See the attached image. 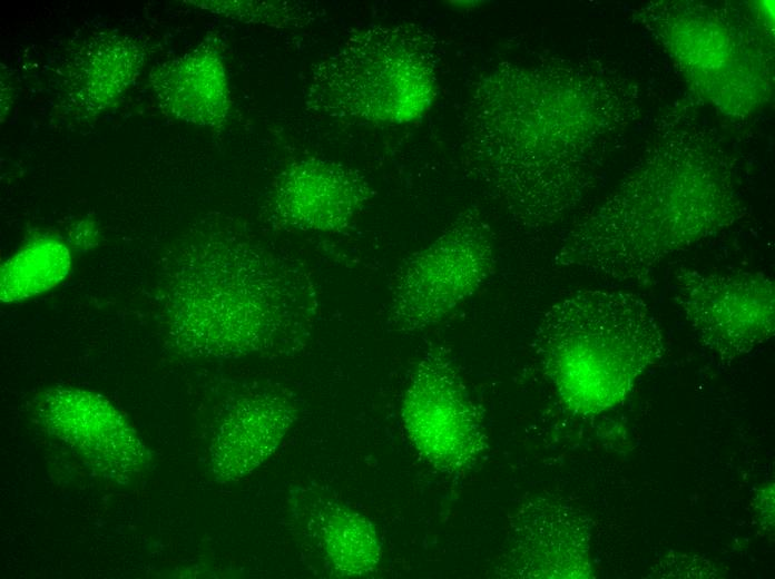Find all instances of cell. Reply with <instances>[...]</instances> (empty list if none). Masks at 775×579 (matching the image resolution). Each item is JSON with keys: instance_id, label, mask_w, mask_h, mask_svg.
Wrapping results in <instances>:
<instances>
[{"instance_id": "8fae6325", "label": "cell", "mask_w": 775, "mask_h": 579, "mask_svg": "<svg viewBox=\"0 0 775 579\" xmlns=\"http://www.w3.org/2000/svg\"><path fill=\"white\" fill-rule=\"evenodd\" d=\"M146 50L134 37L104 31L87 38L62 68V104L76 117L91 118L116 104L140 75Z\"/></svg>"}, {"instance_id": "7a4b0ae2", "label": "cell", "mask_w": 775, "mask_h": 579, "mask_svg": "<svg viewBox=\"0 0 775 579\" xmlns=\"http://www.w3.org/2000/svg\"><path fill=\"white\" fill-rule=\"evenodd\" d=\"M167 290L173 335L195 355L239 356L294 345L317 315V292L302 265L237 239L192 244Z\"/></svg>"}, {"instance_id": "277c9868", "label": "cell", "mask_w": 775, "mask_h": 579, "mask_svg": "<svg viewBox=\"0 0 775 579\" xmlns=\"http://www.w3.org/2000/svg\"><path fill=\"white\" fill-rule=\"evenodd\" d=\"M536 353L562 404L596 415L620 404L665 353L663 331L639 295L573 291L543 313Z\"/></svg>"}, {"instance_id": "5bb4252c", "label": "cell", "mask_w": 775, "mask_h": 579, "mask_svg": "<svg viewBox=\"0 0 775 579\" xmlns=\"http://www.w3.org/2000/svg\"><path fill=\"white\" fill-rule=\"evenodd\" d=\"M314 528L318 546L336 573L364 576L377 567L381 543L364 516L339 502H326L316 512Z\"/></svg>"}, {"instance_id": "9c48e42d", "label": "cell", "mask_w": 775, "mask_h": 579, "mask_svg": "<svg viewBox=\"0 0 775 579\" xmlns=\"http://www.w3.org/2000/svg\"><path fill=\"white\" fill-rule=\"evenodd\" d=\"M496 573L522 579L591 577L588 522L561 500L526 501L510 517Z\"/></svg>"}, {"instance_id": "4fadbf2b", "label": "cell", "mask_w": 775, "mask_h": 579, "mask_svg": "<svg viewBox=\"0 0 775 579\" xmlns=\"http://www.w3.org/2000/svg\"><path fill=\"white\" fill-rule=\"evenodd\" d=\"M295 416L292 402L276 392L247 396L219 426L212 450L217 479H238L266 461L279 446Z\"/></svg>"}, {"instance_id": "8992f818", "label": "cell", "mask_w": 775, "mask_h": 579, "mask_svg": "<svg viewBox=\"0 0 775 579\" xmlns=\"http://www.w3.org/2000/svg\"><path fill=\"white\" fill-rule=\"evenodd\" d=\"M494 254L491 227L481 212H461L400 266L389 303L390 326L414 333L442 322L490 277Z\"/></svg>"}, {"instance_id": "5b68a950", "label": "cell", "mask_w": 775, "mask_h": 579, "mask_svg": "<svg viewBox=\"0 0 775 579\" xmlns=\"http://www.w3.org/2000/svg\"><path fill=\"white\" fill-rule=\"evenodd\" d=\"M435 39L412 24L356 30L318 62L305 89L313 115L364 125L399 126L421 119L439 88Z\"/></svg>"}, {"instance_id": "30bf717a", "label": "cell", "mask_w": 775, "mask_h": 579, "mask_svg": "<svg viewBox=\"0 0 775 579\" xmlns=\"http://www.w3.org/2000/svg\"><path fill=\"white\" fill-rule=\"evenodd\" d=\"M366 177L347 165L308 156L288 164L267 202L272 220L298 230L347 229L374 195Z\"/></svg>"}, {"instance_id": "e0dca14e", "label": "cell", "mask_w": 775, "mask_h": 579, "mask_svg": "<svg viewBox=\"0 0 775 579\" xmlns=\"http://www.w3.org/2000/svg\"><path fill=\"white\" fill-rule=\"evenodd\" d=\"M97 233L92 224L81 222L77 227H73L71 233L72 243L75 246L87 247L95 243Z\"/></svg>"}, {"instance_id": "7c38bea8", "label": "cell", "mask_w": 775, "mask_h": 579, "mask_svg": "<svg viewBox=\"0 0 775 579\" xmlns=\"http://www.w3.org/2000/svg\"><path fill=\"white\" fill-rule=\"evenodd\" d=\"M149 86L158 107L174 119L210 129H220L227 122L229 82L222 51L213 38L155 68Z\"/></svg>"}, {"instance_id": "6da1fadb", "label": "cell", "mask_w": 775, "mask_h": 579, "mask_svg": "<svg viewBox=\"0 0 775 579\" xmlns=\"http://www.w3.org/2000/svg\"><path fill=\"white\" fill-rule=\"evenodd\" d=\"M580 82L510 62L474 82L464 116L467 163L511 219L538 230L569 212L592 183L582 141Z\"/></svg>"}, {"instance_id": "3957f363", "label": "cell", "mask_w": 775, "mask_h": 579, "mask_svg": "<svg viewBox=\"0 0 775 579\" xmlns=\"http://www.w3.org/2000/svg\"><path fill=\"white\" fill-rule=\"evenodd\" d=\"M736 210L726 173L705 163H654L579 222L555 262L607 279L642 281L671 254L729 224Z\"/></svg>"}, {"instance_id": "2e32d148", "label": "cell", "mask_w": 775, "mask_h": 579, "mask_svg": "<svg viewBox=\"0 0 775 579\" xmlns=\"http://www.w3.org/2000/svg\"><path fill=\"white\" fill-rule=\"evenodd\" d=\"M185 3L230 20L275 28L304 27L317 18V11L301 1L195 0Z\"/></svg>"}, {"instance_id": "52a82bcc", "label": "cell", "mask_w": 775, "mask_h": 579, "mask_svg": "<svg viewBox=\"0 0 775 579\" xmlns=\"http://www.w3.org/2000/svg\"><path fill=\"white\" fill-rule=\"evenodd\" d=\"M401 416L413 446L440 472L469 471L487 450L480 411L444 347L430 349L416 365Z\"/></svg>"}, {"instance_id": "9a60e30c", "label": "cell", "mask_w": 775, "mask_h": 579, "mask_svg": "<svg viewBox=\"0 0 775 579\" xmlns=\"http://www.w3.org/2000/svg\"><path fill=\"white\" fill-rule=\"evenodd\" d=\"M70 251L53 237L36 238L10 257L1 268V301L24 300L55 287L68 274Z\"/></svg>"}, {"instance_id": "ba28073f", "label": "cell", "mask_w": 775, "mask_h": 579, "mask_svg": "<svg viewBox=\"0 0 775 579\" xmlns=\"http://www.w3.org/2000/svg\"><path fill=\"white\" fill-rule=\"evenodd\" d=\"M674 300L700 343L723 360L774 336L775 284L762 272L681 268L675 274Z\"/></svg>"}]
</instances>
